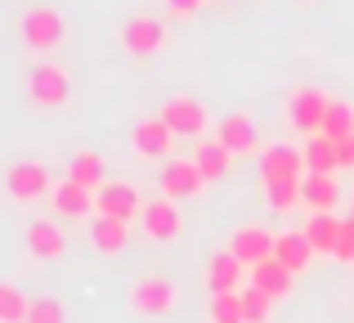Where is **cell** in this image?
I'll list each match as a JSON object with an SVG mask.
<instances>
[{
  "label": "cell",
  "instance_id": "6da1fadb",
  "mask_svg": "<svg viewBox=\"0 0 354 323\" xmlns=\"http://www.w3.org/2000/svg\"><path fill=\"white\" fill-rule=\"evenodd\" d=\"M68 99H72L68 68H59V63H36V68H27V104L32 108L54 113V108H63Z\"/></svg>",
  "mask_w": 354,
  "mask_h": 323
},
{
  "label": "cell",
  "instance_id": "7a4b0ae2",
  "mask_svg": "<svg viewBox=\"0 0 354 323\" xmlns=\"http://www.w3.org/2000/svg\"><path fill=\"white\" fill-rule=\"evenodd\" d=\"M175 301H180V288L166 274H139L130 283V310L144 319H166L175 310Z\"/></svg>",
  "mask_w": 354,
  "mask_h": 323
},
{
  "label": "cell",
  "instance_id": "3957f363",
  "mask_svg": "<svg viewBox=\"0 0 354 323\" xmlns=\"http://www.w3.org/2000/svg\"><path fill=\"white\" fill-rule=\"evenodd\" d=\"M18 36H23L36 54H45V50H59L63 45L68 23H63V14L54 5H32V9H23V18H18Z\"/></svg>",
  "mask_w": 354,
  "mask_h": 323
},
{
  "label": "cell",
  "instance_id": "277c9868",
  "mask_svg": "<svg viewBox=\"0 0 354 323\" xmlns=\"http://www.w3.org/2000/svg\"><path fill=\"white\" fill-rule=\"evenodd\" d=\"M175 140H180V135H175L162 117H144V122H135V131H130V153H135L139 162H171Z\"/></svg>",
  "mask_w": 354,
  "mask_h": 323
},
{
  "label": "cell",
  "instance_id": "5b68a950",
  "mask_svg": "<svg viewBox=\"0 0 354 323\" xmlns=\"http://www.w3.org/2000/svg\"><path fill=\"white\" fill-rule=\"evenodd\" d=\"M157 117H162V122L171 126L180 140H202V135H207V126H211L207 104H202V99H193V95H171Z\"/></svg>",
  "mask_w": 354,
  "mask_h": 323
},
{
  "label": "cell",
  "instance_id": "8992f818",
  "mask_svg": "<svg viewBox=\"0 0 354 323\" xmlns=\"http://www.w3.org/2000/svg\"><path fill=\"white\" fill-rule=\"evenodd\" d=\"M166 41H171V32H166V23L157 14H135V18L121 23V50L126 54L148 59V54H162Z\"/></svg>",
  "mask_w": 354,
  "mask_h": 323
},
{
  "label": "cell",
  "instance_id": "52a82bcc",
  "mask_svg": "<svg viewBox=\"0 0 354 323\" xmlns=\"http://www.w3.org/2000/svg\"><path fill=\"white\" fill-rule=\"evenodd\" d=\"M305 175H310V166H305V153L292 149V144H269L265 153H260V184H301Z\"/></svg>",
  "mask_w": 354,
  "mask_h": 323
},
{
  "label": "cell",
  "instance_id": "ba28073f",
  "mask_svg": "<svg viewBox=\"0 0 354 323\" xmlns=\"http://www.w3.org/2000/svg\"><path fill=\"white\" fill-rule=\"evenodd\" d=\"M54 184H50V171H45V162H36V158H18V162H9L5 166V193L14 202H36V198H45Z\"/></svg>",
  "mask_w": 354,
  "mask_h": 323
},
{
  "label": "cell",
  "instance_id": "9c48e42d",
  "mask_svg": "<svg viewBox=\"0 0 354 323\" xmlns=\"http://www.w3.org/2000/svg\"><path fill=\"white\" fill-rule=\"evenodd\" d=\"M328 104H332V99L323 95V90H314V86H296L292 95H287V122H292L296 131L310 140V135H319V131H323Z\"/></svg>",
  "mask_w": 354,
  "mask_h": 323
},
{
  "label": "cell",
  "instance_id": "30bf717a",
  "mask_svg": "<svg viewBox=\"0 0 354 323\" xmlns=\"http://www.w3.org/2000/svg\"><path fill=\"white\" fill-rule=\"evenodd\" d=\"M139 211H144V198L130 180H108L95 189V216H113L130 225V220H139Z\"/></svg>",
  "mask_w": 354,
  "mask_h": 323
},
{
  "label": "cell",
  "instance_id": "8fae6325",
  "mask_svg": "<svg viewBox=\"0 0 354 323\" xmlns=\"http://www.w3.org/2000/svg\"><path fill=\"white\" fill-rule=\"evenodd\" d=\"M157 189H162V198L180 202V198H198L202 189H207V175L198 171V162L193 158H171L162 166V180H157Z\"/></svg>",
  "mask_w": 354,
  "mask_h": 323
},
{
  "label": "cell",
  "instance_id": "7c38bea8",
  "mask_svg": "<svg viewBox=\"0 0 354 323\" xmlns=\"http://www.w3.org/2000/svg\"><path fill=\"white\" fill-rule=\"evenodd\" d=\"M202 279H207V292H211V297H220V292H242V288H247L251 270H247V265H242L238 256L225 247V252H216V256L207 261Z\"/></svg>",
  "mask_w": 354,
  "mask_h": 323
},
{
  "label": "cell",
  "instance_id": "4fadbf2b",
  "mask_svg": "<svg viewBox=\"0 0 354 323\" xmlns=\"http://www.w3.org/2000/svg\"><path fill=\"white\" fill-rule=\"evenodd\" d=\"M274 243H278V234H269L265 225H238L234 234H229L225 247L251 270V265H260V261H269V256H274Z\"/></svg>",
  "mask_w": 354,
  "mask_h": 323
},
{
  "label": "cell",
  "instance_id": "5bb4252c",
  "mask_svg": "<svg viewBox=\"0 0 354 323\" xmlns=\"http://www.w3.org/2000/svg\"><path fill=\"white\" fill-rule=\"evenodd\" d=\"M139 225H144V238H153V243H171V238H180L184 216L175 211L171 198H153V202H144V211H139Z\"/></svg>",
  "mask_w": 354,
  "mask_h": 323
},
{
  "label": "cell",
  "instance_id": "9a60e30c",
  "mask_svg": "<svg viewBox=\"0 0 354 323\" xmlns=\"http://www.w3.org/2000/svg\"><path fill=\"white\" fill-rule=\"evenodd\" d=\"M216 140L225 144L234 158H256V153H265V149H260V135H256V122H251L247 113H229L225 122H220Z\"/></svg>",
  "mask_w": 354,
  "mask_h": 323
},
{
  "label": "cell",
  "instance_id": "2e32d148",
  "mask_svg": "<svg viewBox=\"0 0 354 323\" xmlns=\"http://www.w3.org/2000/svg\"><path fill=\"white\" fill-rule=\"evenodd\" d=\"M50 207H54V216H63V220L95 216V189H86V184H77V180H59L50 189Z\"/></svg>",
  "mask_w": 354,
  "mask_h": 323
},
{
  "label": "cell",
  "instance_id": "e0dca14e",
  "mask_svg": "<svg viewBox=\"0 0 354 323\" xmlns=\"http://www.w3.org/2000/svg\"><path fill=\"white\" fill-rule=\"evenodd\" d=\"M63 252H68V238L54 220H32L27 225V256L32 261H63Z\"/></svg>",
  "mask_w": 354,
  "mask_h": 323
},
{
  "label": "cell",
  "instance_id": "ac0fdd59",
  "mask_svg": "<svg viewBox=\"0 0 354 323\" xmlns=\"http://www.w3.org/2000/svg\"><path fill=\"white\" fill-rule=\"evenodd\" d=\"M301 193H305V211L310 216H332L341 202V180L337 175H305L301 180Z\"/></svg>",
  "mask_w": 354,
  "mask_h": 323
},
{
  "label": "cell",
  "instance_id": "d6986e66",
  "mask_svg": "<svg viewBox=\"0 0 354 323\" xmlns=\"http://www.w3.org/2000/svg\"><path fill=\"white\" fill-rule=\"evenodd\" d=\"M301 234L310 238L314 256H328V261H337V247H341V234H346V220H341V216H310Z\"/></svg>",
  "mask_w": 354,
  "mask_h": 323
},
{
  "label": "cell",
  "instance_id": "ffe728a7",
  "mask_svg": "<svg viewBox=\"0 0 354 323\" xmlns=\"http://www.w3.org/2000/svg\"><path fill=\"white\" fill-rule=\"evenodd\" d=\"M251 288H260L265 297H274V301H283V297H292V283H296V274L287 270V265H278L274 256L269 261H260V265H251Z\"/></svg>",
  "mask_w": 354,
  "mask_h": 323
},
{
  "label": "cell",
  "instance_id": "44dd1931",
  "mask_svg": "<svg viewBox=\"0 0 354 323\" xmlns=\"http://www.w3.org/2000/svg\"><path fill=\"white\" fill-rule=\"evenodd\" d=\"M90 243H95L99 256H121L130 247V225L113 216H95L90 220Z\"/></svg>",
  "mask_w": 354,
  "mask_h": 323
},
{
  "label": "cell",
  "instance_id": "7402d4cb",
  "mask_svg": "<svg viewBox=\"0 0 354 323\" xmlns=\"http://www.w3.org/2000/svg\"><path fill=\"white\" fill-rule=\"evenodd\" d=\"M193 162H198V171L207 175V184H220V180H229V175H234V153H229L225 144L216 140V135L198 144V153H193Z\"/></svg>",
  "mask_w": 354,
  "mask_h": 323
},
{
  "label": "cell",
  "instance_id": "603a6c76",
  "mask_svg": "<svg viewBox=\"0 0 354 323\" xmlns=\"http://www.w3.org/2000/svg\"><path fill=\"white\" fill-rule=\"evenodd\" d=\"M274 261L278 265H287L292 274H305L310 270V261H314V247H310V238L305 234H278V243H274Z\"/></svg>",
  "mask_w": 354,
  "mask_h": 323
},
{
  "label": "cell",
  "instance_id": "cb8c5ba5",
  "mask_svg": "<svg viewBox=\"0 0 354 323\" xmlns=\"http://www.w3.org/2000/svg\"><path fill=\"white\" fill-rule=\"evenodd\" d=\"M305 153V166H310L314 175H337L341 162H337V140H328V135H310V140L301 144Z\"/></svg>",
  "mask_w": 354,
  "mask_h": 323
},
{
  "label": "cell",
  "instance_id": "d4e9b609",
  "mask_svg": "<svg viewBox=\"0 0 354 323\" xmlns=\"http://www.w3.org/2000/svg\"><path fill=\"white\" fill-rule=\"evenodd\" d=\"M68 180L86 184V189H99V184H108V166H104V158H99L95 149H81L77 158L68 162Z\"/></svg>",
  "mask_w": 354,
  "mask_h": 323
},
{
  "label": "cell",
  "instance_id": "484cf974",
  "mask_svg": "<svg viewBox=\"0 0 354 323\" xmlns=\"http://www.w3.org/2000/svg\"><path fill=\"white\" fill-rule=\"evenodd\" d=\"M27 315H32V297H23V288L0 279V323H27Z\"/></svg>",
  "mask_w": 354,
  "mask_h": 323
},
{
  "label": "cell",
  "instance_id": "4316f807",
  "mask_svg": "<svg viewBox=\"0 0 354 323\" xmlns=\"http://www.w3.org/2000/svg\"><path fill=\"white\" fill-rule=\"evenodd\" d=\"M319 135H328V140H350L354 135V108L346 104V99H332L328 104V117H323Z\"/></svg>",
  "mask_w": 354,
  "mask_h": 323
},
{
  "label": "cell",
  "instance_id": "83f0119b",
  "mask_svg": "<svg viewBox=\"0 0 354 323\" xmlns=\"http://www.w3.org/2000/svg\"><path fill=\"white\" fill-rule=\"evenodd\" d=\"M265 202H269L274 216H292L296 207H305V193H301V184H269Z\"/></svg>",
  "mask_w": 354,
  "mask_h": 323
},
{
  "label": "cell",
  "instance_id": "f1b7e54d",
  "mask_svg": "<svg viewBox=\"0 0 354 323\" xmlns=\"http://www.w3.org/2000/svg\"><path fill=\"white\" fill-rule=\"evenodd\" d=\"M211 323H247V310H242V292H220L211 297Z\"/></svg>",
  "mask_w": 354,
  "mask_h": 323
},
{
  "label": "cell",
  "instance_id": "f546056e",
  "mask_svg": "<svg viewBox=\"0 0 354 323\" xmlns=\"http://www.w3.org/2000/svg\"><path fill=\"white\" fill-rule=\"evenodd\" d=\"M242 310H247V323H269V315H274V297H265L260 288H242Z\"/></svg>",
  "mask_w": 354,
  "mask_h": 323
},
{
  "label": "cell",
  "instance_id": "4dcf8cb0",
  "mask_svg": "<svg viewBox=\"0 0 354 323\" xmlns=\"http://www.w3.org/2000/svg\"><path fill=\"white\" fill-rule=\"evenodd\" d=\"M27 323H68V310H63L59 297H32V315Z\"/></svg>",
  "mask_w": 354,
  "mask_h": 323
},
{
  "label": "cell",
  "instance_id": "1f68e13d",
  "mask_svg": "<svg viewBox=\"0 0 354 323\" xmlns=\"http://www.w3.org/2000/svg\"><path fill=\"white\" fill-rule=\"evenodd\" d=\"M202 5H207V0H166V9H171L175 18H193Z\"/></svg>",
  "mask_w": 354,
  "mask_h": 323
},
{
  "label": "cell",
  "instance_id": "d6a6232c",
  "mask_svg": "<svg viewBox=\"0 0 354 323\" xmlns=\"http://www.w3.org/2000/svg\"><path fill=\"white\" fill-rule=\"evenodd\" d=\"M350 256H354V220H346V234H341V247H337L341 265H350Z\"/></svg>",
  "mask_w": 354,
  "mask_h": 323
},
{
  "label": "cell",
  "instance_id": "836d02e7",
  "mask_svg": "<svg viewBox=\"0 0 354 323\" xmlns=\"http://www.w3.org/2000/svg\"><path fill=\"white\" fill-rule=\"evenodd\" d=\"M337 162H341V171L354 166V135H350V140H337Z\"/></svg>",
  "mask_w": 354,
  "mask_h": 323
},
{
  "label": "cell",
  "instance_id": "e575fe53",
  "mask_svg": "<svg viewBox=\"0 0 354 323\" xmlns=\"http://www.w3.org/2000/svg\"><path fill=\"white\" fill-rule=\"evenodd\" d=\"M350 220H354V198H350Z\"/></svg>",
  "mask_w": 354,
  "mask_h": 323
},
{
  "label": "cell",
  "instance_id": "d590c367",
  "mask_svg": "<svg viewBox=\"0 0 354 323\" xmlns=\"http://www.w3.org/2000/svg\"><path fill=\"white\" fill-rule=\"evenodd\" d=\"M350 265H354V256H350Z\"/></svg>",
  "mask_w": 354,
  "mask_h": 323
}]
</instances>
